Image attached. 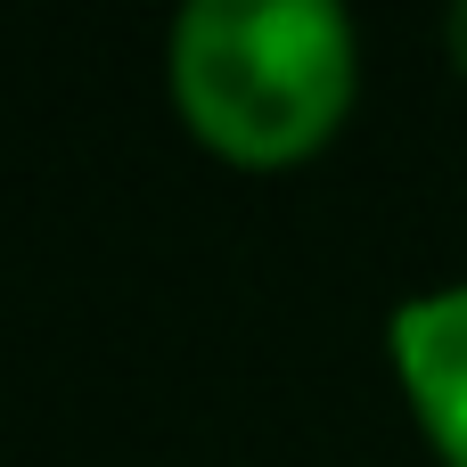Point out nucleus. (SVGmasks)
Listing matches in <instances>:
<instances>
[{"label": "nucleus", "instance_id": "nucleus-2", "mask_svg": "<svg viewBox=\"0 0 467 467\" xmlns=\"http://www.w3.org/2000/svg\"><path fill=\"white\" fill-rule=\"evenodd\" d=\"M394 361H402V386H410L435 451L467 467V279L410 296L394 312Z\"/></svg>", "mask_w": 467, "mask_h": 467}, {"label": "nucleus", "instance_id": "nucleus-1", "mask_svg": "<svg viewBox=\"0 0 467 467\" xmlns=\"http://www.w3.org/2000/svg\"><path fill=\"white\" fill-rule=\"evenodd\" d=\"M172 99L238 164H287L353 107V16L337 0H189Z\"/></svg>", "mask_w": 467, "mask_h": 467}, {"label": "nucleus", "instance_id": "nucleus-3", "mask_svg": "<svg viewBox=\"0 0 467 467\" xmlns=\"http://www.w3.org/2000/svg\"><path fill=\"white\" fill-rule=\"evenodd\" d=\"M443 41H451V57H460V66H467V0H460V8H451V25H443Z\"/></svg>", "mask_w": 467, "mask_h": 467}]
</instances>
